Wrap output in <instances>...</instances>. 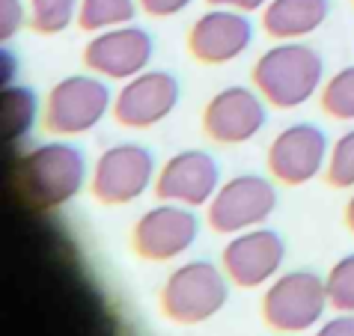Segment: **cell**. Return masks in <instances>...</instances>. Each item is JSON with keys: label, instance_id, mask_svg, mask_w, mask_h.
<instances>
[{"label": "cell", "instance_id": "1", "mask_svg": "<svg viewBox=\"0 0 354 336\" xmlns=\"http://www.w3.org/2000/svg\"><path fill=\"white\" fill-rule=\"evenodd\" d=\"M86 182V158L72 143H45L27 152L15 167L18 196L39 212L72 203Z\"/></svg>", "mask_w": 354, "mask_h": 336}, {"label": "cell", "instance_id": "2", "mask_svg": "<svg viewBox=\"0 0 354 336\" xmlns=\"http://www.w3.org/2000/svg\"><path fill=\"white\" fill-rule=\"evenodd\" d=\"M324 60L316 48L295 42H280L259 54L253 63V86L268 104L280 111L307 104L322 86Z\"/></svg>", "mask_w": 354, "mask_h": 336}, {"label": "cell", "instance_id": "3", "mask_svg": "<svg viewBox=\"0 0 354 336\" xmlns=\"http://www.w3.org/2000/svg\"><path fill=\"white\" fill-rule=\"evenodd\" d=\"M230 301V277L223 265L194 259L173 268L161 286V312L176 324H203Z\"/></svg>", "mask_w": 354, "mask_h": 336}, {"label": "cell", "instance_id": "4", "mask_svg": "<svg viewBox=\"0 0 354 336\" xmlns=\"http://www.w3.org/2000/svg\"><path fill=\"white\" fill-rule=\"evenodd\" d=\"M328 306V280L310 268H295L274 277L265 289L262 319L277 333H304L316 328Z\"/></svg>", "mask_w": 354, "mask_h": 336}, {"label": "cell", "instance_id": "5", "mask_svg": "<svg viewBox=\"0 0 354 336\" xmlns=\"http://www.w3.org/2000/svg\"><path fill=\"white\" fill-rule=\"evenodd\" d=\"M113 111V95L98 75H68L45 98V128L60 137L93 131Z\"/></svg>", "mask_w": 354, "mask_h": 336}, {"label": "cell", "instance_id": "6", "mask_svg": "<svg viewBox=\"0 0 354 336\" xmlns=\"http://www.w3.org/2000/svg\"><path fill=\"white\" fill-rule=\"evenodd\" d=\"M277 209V187L259 173H241L226 179L209 203V226L221 235H239L262 226Z\"/></svg>", "mask_w": 354, "mask_h": 336}, {"label": "cell", "instance_id": "7", "mask_svg": "<svg viewBox=\"0 0 354 336\" xmlns=\"http://www.w3.org/2000/svg\"><path fill=\"white\" fill-rule=\"evenodd\" d=\"M155 179V155L140 143H116L98 155L90 191L104 205H129L149 191Z\"/></svg>", "mask_w": 354, "mask_h": 336}, {"label": "cell", "instance_id": "8", "mask_svg": "<svg viewBox=\"0 0 354 336\" xmlns=\"http://www.w3.org/2000/svg\"><path fill=\"white\" fill-rule=\"evenodd\" d=\"M196 235L200 221L188 205L161 200V205H152L137 217L131 230V250L146 262H173L191 250Z\"/></svg>", "mask_w": 354, "mask_h": 336}, {"label": "cell", "instance_id": "9", "mask_svg": "<svg viewBox=\"0 0 354 336\" xmlns=\"http://www.w3.org/2000/svg\"><path fill=\"white\" fill-rule=\"evenodd\" d=\"M286 259V241L277 230L253 226L226 241L221 262L232 286L239 289H259L271 283Z\"/></svg>", "mask_w": 354, "mask_h": 336}, {"label": "cell", "instance_id": "10", "mask_svg": "<svg viewBox=\"0 0 354 336\" xmlns=\"http://www.w3.org/2000/svg\"><path fill=\"white\" fill-rule=\"evenodd\" d=\"M155 54V39L146 27L122 24L95 33L84 48V66L98 77L129 81L149 68Z\"/></svg>", "mask_w": 354, "mask_h": 336}, {"label": "cell", "instance_id": "11", "mask_svg": "<svg viewBox=\"0 0 354 336\" xmlns=\"http://www.w3.org/2000/svg\"><path fill=\"white\" fill-rule=\"evenodd\" d=\"M182 98V86L176 75L164 68H146L129 77L122 90L113 95V120L125 128H152L164 122Z\"/></svg>", "mask_w": 354, "mask_h": 336}, {"label": "cell", "instance_id": "12", "mask_svg": "<svg viewBox=\"0 0 354 336\" xmlns=\"http://www.w3.org/2000/svg\"><path fill=\"white\" fill-rule=\"evenodd\" d=\"M265 122H268L265 98L250 86H223L209 98L203 111L205 137L221 146H241L253 140Z\"/></svg>", "mask_w": 354, "mask_h": 336}, {"label": "cell", "instance_id": "13", "mask_svg": "<svg viewBox=\"0 0 354 336\" xmlns=\"http://www.w3.org/2000/svg\"><path fill=\"white\" fill-rule=\"evenodd\" d=\"M328 134L313 122L286 125L268 146V170L283 185H307L328 167Z\"/></svg>", "mask_w": 354, "mask_h": 336}, {"label": "cell", "instance_id": "14", "mask_svg": "<svg viewBox=\"0 0 354 336\" xmlns=\"http://www.w3.org/2000/svg\"><path fill=\"white\" fill-rule=\"evenodd\" d=\"M253 21L248 12L226 6H212L188 30V51L196 63L223 66L248 51L253 42Z\"/></svg>", "mask_w": 354, "mask_h": 336}, {"label": "cell", "instance_id": "15", "mask_svg": "<svg viewBox=\"0 0 354 336\" xmlns=\"http://www.w3.org/2000/svg\"><path fill=\"white\" fill-rule=\"evenodd\" d=\"M221 187V167L203 149H185L164 161L155 176V196L164 203H179L196 209L209 205Z\"/></svg>", "mask_w": 354, "mask_h": 336}, {"label": "cell", "instance_id": "16", "mask_svg": "<svg viewBox=\"0 0 354 336\" xmlns=\"http://www.w3.org/2000/svg\"><path fill=\"white\" fill-rule=\"evenodd\" d=\"M330 0H268L262 9V30L277 42H295L328 21Z\"/></svg>", "mask_w": 354, "mask_h": 336}, {"label": "cell", "instance_id": "17", "mask_svg": "<svg viewBox=\"0 0 354 336\" xmlns=\"http://www.w3.org/2000/svg\"><path fill=\"white\" fill-rule=\"evenodd\" d=\"M36 113V95L27 86H3V93H0V131H3V140H21L33 128Z\"/></svg>", "mask_w": 354, "mask_h": 336}, {"label": "cell", "instance_id": "18", "mask_svg": "<svg viewBox=\"0 0 354 336\" xmlns=\"http://www.w3.org/2000/svg\"><path fill=\"white\" fill-rule=\"evenodd\" d=\"M137 0H81L77 12V27L90 33H102L111 27L131 24L137 15Z\"/></svg>", "mask_w": 354, "mask_h": 336}, {"label": "cell", "instance_id": "19", "mask_svg": "<svg viewBox=\"0 0 354 336\" xmlns=\"http://www.w3.org/2000/svg\"><path fill=\"white\" fill-rule=\"evenodd\" d=\"M322 111L330 120L339 122H354V66L339 68L337 75H330L322 86Z\"/></svg>", "mask_w": 354, "mask_h": 336}, {"label": "cell", "instance_id": "20", "mask_svg": "<svg viewBox=\"0 0 354 336\" xmlns=\"http://www.w3.org/2000/svg\"><path fill=\"white\" fill-rule=\"evenodd\" d=\"M30 3V27L42 36H57L81 12V0H27Z\"/></svg>", "mask_w": 354, "mask_h": 336}, {"label": "cell", "instance_id": "21", "mask_svg": "<svg viewBox=\"0 0 354 336\" xmlns=\"http://www.w3.org/2000/svg\"><path fill=\"white\" fill-rule=\"evenodd\" d=\"M324 179L333 187H354V128L337 137V143L330 146L328 167H324Z\"/></svg>", "mask_w": 354, "mask_h": 336}, {"label": "cell", "instance_id": "22", "mask_svg": "<svg viewBox=\"0 0 354 336\" xmlns=\"http://www.w3.org/2000/svg\"><path fill=\"white\" fill-rule=\"evenodd\" d=\"M328 298L337 312H354V253L342 256L328 271Z\"/></svg>", "mask_w": 354, "mask_h": 336}, {"label": "cell", "instance_id": "23", "mask_svg": "<svg viewBox=\"0 0 354 336\" xmlns=\"http://www.w3.org/2000/svg\"><path fill=\"white\" fill-rule=\"evenodd\" d=\"M24 0H0V39L9 42L24 27Z\"/></svg>", "mask_w": 354, "mask_h": 336}, {"label": "cell", "instance_id": "24", "mask_svg": "<svg viewBox=\"0 0 354 336\" xmlns=\"http://www.w3.org/2000/svg\"><path fill=\"white\" fill-rule=\"evenodd\" d=\"M137 3H140L143 12L152 15V18H173V15L185 12L194 0H137Z\"/></svg>", "mask_w": 354, "mask_h": 336}, {"label": "cell", "instance_id": "25", "mask_svg": "<svg viewBox=\"0 0 354 336\" xmlns=\"http://www.w3.org/2000/svg\"><path fill=\"white\" fill-rule=\"evenodd\" d=\"M316 336H354V312H339L316 330Z\"/></svg>", "mask_w": 354, "mask_h": 336}, {"label": "cell", "instance_id": "26", "mask_svg": "<svg viewBox=\"0 0 354 336\" xmlns=\"http://www.w3.org/2000/svg\"><path fill=\"white\" fill-rule=\"evenodd\" d=\"M212 6H226V9H239V12H257V9H265L268 0H205Z\"/></svg>", "mask_w": 354, "mask_h": 336}, {"label": "cell", "instance_id": "27", "mask_svg": "<svg viewBox=\"0 0 354 336\" xmlns=\"http://www.w3.org/2000/svg\"><path fill=\"white\" fill-rule=\"evenodd\" d=\"M346 226H348V232L354 235V194L348 196V203H346Z\"/></svg>", "mask_w": 354, "mask_h": 336}]
</instances>
